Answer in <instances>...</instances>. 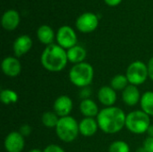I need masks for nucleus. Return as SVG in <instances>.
Instances as JSON below:
<instances>
[{
  "mask_svg": "<svg viewBox=\"0 0 153 152\" xmlns=\"http://www.w3.org/2000/svg\"><path fill=\"white\" fill-rule=\"evenodd\" d=\"M96 119L99 128L103 133L114 134L126 126V115L117 107H107L100 111Z\"/></svg>",
  "mask_w": 153,
  "mask_h": 152,
  "instance_id": "obj_1",
  "label": "nucleus"
},
{
  "mask_svg": "<svg viewBox=\"0 0 153 152\" xmlns=\"http://www.w3.org/2000/svg\"><path fill=\"white\" fill-rule=\"evenodd\" d=\"M42 66L52 73L62 71L68 63L67 53L57 44H51L46 47L40 56Z\"/></svg>",
  "mask_w": 153,
  "mask_h": 152,
  "instance_id": "obj_2",
  "label": "nucleus"
},
{
  "mask_svg": "<svg viewBox=\"0 0 153 152\" xmlns=\"http://www.w3.org/2000/svg\"><path fill=\"white\" fill-rule=\"evenodd\" d=\"M94 69L89 63L82 62L74 65L69 71V80L76 87L86 88L93 81Z\"/></svg>",
  "mask_w": 153,
  "mask_h": 152,
  "instance_id": "obj_3",
  "label": "nucleus"
},
{
  "mask_svg": "<svg viewBox=\"0 0 153 152\" xmlns=\"http://www.w3.org/2000/svg\"><path fill=\"white\" fill-rule=\"evenodd\" d=\"M56 129L57 137L64 142H72L78 137L79 123L71 116L60 117Z\"/></svg>",
  "mask_w": 153,
  "mask_h": 152,
  "instance_id": "obj_4",
  "label": "nucleus"
},
{
  "mask_svg": "<svg viewBox=\"0 0 153 152\" xmlns=\"http://www.w3.org/2000/svg\"><path fill=\"white\" fill-rule=\"evenodd\" d=\"M151 125V118L143 110H134L126 115V127L134 134H143L147 133Z\"/></svg>",
  "mask_w": 153,
  "mask_h": 152,
  "instance_id": "obj_5",
  "label": "nucleus"
},
{
  "mask_svg": "<svg viewBox=\"0 0 153 152\" xmlns=\"http://www.w3.org/2000/svg\"><path fill=\"white\" fill-rule=\"evenodd\" d=\"M126 75L130 84L134 86L142 85L149 77L147 65L139 60L134 61L128 65Z\"/></svg>",
  "mask_w": 153,
  "mask_h": 152,
  "instance_id": "obj_6",
  "label": "nucleus"
},
{
  "mask_svg": "<svg viewBox=\"0 0 153 152\" xmlns=\"http://www.w3.org/2000/svg\"><path fill=\"white\" fill-rule=\"evenodd\" d=\"M57 45L65 49H69L77 45V36L74 29L70 26L65 25L58 29L56 33Z\"/></svg>",
  "mask_w": 153,
  "mask_h": 152,
  "instance_id": "obj_7",
  "label": "nucleus"
},
{
  "mask_svg": "<svg viewBox=\"0 0 153 152\" xmlns=\"http://www.w3.org/2000/svg\"><path fill=\"white\" fill-rule=\"evenodd\" d=\"M75 25L81 32L90 33L97 29L99 25V18L95 13L87 12L77 18Z\"/></svg>",
  "mask_w": 153,
  "mask_h": 152,
  "instance_id": "obj_8",
  "label": "nucleus"
},
{
  "mask_svg": "<svg viewBox=\"0 0 153 152\" xmlns=\"http://www.w3.org/2000/svg\"><path fill=\"white\" fill-rule=\"evenodd\" d=\"M4 146L6 152H22L25 146L24 137L20 132H11L4 139Z\"/></svg>",
  "mask_w": 153,
  "mask_h": 152,
  "instance_id": "obj_9",
  "label": "nucleus"
},
{
  "mask_svg": "<svg viewBox=\"0 0 153 152\" xmlns=\"http://www.w3.org/2000/svg\"><path fill=\"white\" fill-rule=\"evenodd\" d=\"M53 109L59 117L68 116L73 110V101L71 98L66 95L59 96L54 101Z\"/></svg>",
  "mask_w": 153,
  "mask_h": 152,
  "instance_id": "obj_10",
  "label": "nucleus"
},
{
  "mask_svg": "<svg viewBox=\"0 0 153 152\" xmlns=\"http://www.w3.org/2000/svg\"><path fill=\"white\" fill-rule=\"evenodd\" d=\"M2 71L8 77H16L22 72V65L17 57L7 56L2 61Z\"/></svg>",
  "mask_w": 153,
  "mask_h": 152,
  "instance_id": "obj_11",
  "label": "nucleus"
},
{
  "mask_svg": "<svg viewBox=\"0 0 153 152\" xmlns=\"http://www.w3.org/2000/svg\"><path fill=\"white\" fill-rule=\"evenodd\" d=\"M32 47V40L28 35H21L14 40L13 50L16 57H21L27 54Z\"/></svg>",
  "mask_w": 153,
  "mask_h": 152,
  "instance_id": "obj_12",
  "label": "nucleus"
},
{
  "mask_svg": "<svg viewBox=\"0 0 153 152\" xmlns=\"http://www.w3.org/2000/svg\"><path fill=\"white\" fill-rule=\"evenodd\" d=\"M117 99V92L111 86H102L98 91V99L106 108L113 107Z\"/></svg>",
  "mask_w": 153,
  "mask_h": 152,
  "instance_id": "obj_13",
  "label": "nucleus"
},
{
  "mask_svg": "<svg viewBox=\"0 0 153 152\" xmlns=\"http://www.w3.org/2000/svg\"><path fill=\"white\" fill-rule=\"evenodd\" d=\"M141 93L137 86L129 84L122 92V99L126 105L134 107L137 105L141 100Z\"/></svg>",
  "mask_w": 153,
  "mask_h": 152,
  "instance_id": "obj_14",
  "label": "nucleus"
},
{
  "mask_svg": "<svg viewBox=\"0 0 153 152\" xmlns=\"http://www.w3.org/2000/svg\"><path fill=\"white\" fill-rule=\"evenodd\" d=\"M2 26L6 30H15L20 23V15L16 10L10 9L4 13L1 19Z\"/></svg>",
  "mask_w": 153,
  "mask_h": 152,
  "instance_id": "obj_15",
  "label": "nucleus"
},
{
  "mask_svg": "<svg viewBox=\"0 0 153 152\" xmlns=\"http://www.w3.org/2000/svg\"><path fill=\"white\" fill-rule=\"evenodd\" d=\"M99 125L97 119L92 117H84L79 123L80 133L84 137L93 136L99 130Z\"/></svg>",
  "mask_w": 153,
  "mask_h": 152,
  "instance_id": "obj_16",
  "label": "nucleus"
},
{
  "mask_svg": "<svg viewBox=\"0 0 153 152\" xmlns=\"http://www.w3.org/2000/svg\"><path fill=\"white\" fill-rule=\"evenodd\" d=\"M80 111L84 117H97L100 111L99 107L95 101L91 99H82L80 103Z\"/></svg>",
  "mask_w": 153,
  "mask_h": 152,
  "instance_id": "obj_17",
  "label": "nucleus"
},
{
  "mask_svg": "<svg viewBox=\"0 0 153 152\" xmlns=\"http://www.w3.org/2000/svg\"><path fill=\"white\" fill-rule=\"evenodd\" d=\"M66 53H67L68 62L73 63L74 65L84 62V59L86 58L87 56V52L85 48L79 45H75L74 47L67 49Z\"/></svg>",
  "mask_w": 153,
  "mask_h": 152,
  "instance_id": "obj_18",
  "label": "nucleus"
},
{
  "mask_svg": "<svg viewBox=\"0 0 153 152\" xmlns=\"http://www.w3.org/2000/svg\"><path fill=\"white\" fill-rule=\"evenodd\" d=\"M37 37L42 44L48 46V45L53 44L52 42L55 38V33L50 26L44 24V25L39 26V28L38 29Z\"/></svg>",
  "mask_w": 153,
  "mask_h": 152,
  "instance_id": "obj_19",
  "label": "nucleus"
},
{
  "mask_svg": "<svg viewBox=\"0 0 153 152\" xmlns=\"http://www.w3.org/2000/svg\"><path fill=\"white\" fill-rule=\"evenodd\" d=\"M140 105L144 113L150 116H153V91H146L143 94Z\"/></svg>",
  "mask_w": 153,
  "mask_h": 152,
  "instance_id": "obj_20",
  "label": "nucleus"
},
{
  "mask_svg": "<svg viewBox=\"0 0 153 152\" xmlns=\"http://www.w3.org/2000/svg\"><path fill=\"white\" fill-rule=\"evenodd\" d=\"M19 96L16 91L11 89H4L2 90L0 92V100L4 105H11L14 104L18 101Z\"/></svg>",
  "mask_w": 153,
  "mask_h": 152,
  "instance_id": "obj_21",
  "label": "nucleus"
},
{
  "mask_svg": "<svg viewBox=\"0 0 153 152\" xmlns=\"http://www.w3.org/2000/svg\"><path fill=\"white\" fill-rule=\"evenodd\" d=\"M128 79L125 74H117L115 75L110 81V86L117 91V90H124L129 85Z\"/></svg>",
  "mask_w": 153,
  "mask_h": 152,
  "instance_id": "obj_22",
  "label": "nucleus"
},
{
  "mask_svg": "<svg viewBox=\"0 0 153 152\" xmlns=\"http://www.w3.org/2000/svg\"><path fill=\"white\" fill-rule=\"evenodd\" d=\"M60 117L53 111L45 112L41 116V122L43 125L48 128H56Z\"/></svg>",
  "mask_w": 153,
  "mask_h": 152,
  "instance_id": "obj_23",
  "label": "nucleus"
},
{
  "mask_svg": "<svg viewBox=\"0 0 153 152\" xmlns=\"http://www.w3.org/2000/svg\"><path fill=\"white\" fill-rule=\"evenodd\" d=\"M108 152H130V147L124 141H116L109 145Z\"/></svg>",
  "mask_w": 153,
  "mask_h": 152,
  "instance_id": "obj_24",
  "label": "nucleus"
},
{
  "mask_svg": "<svg viewBox=\"0 0 153 152\" xmlns=\"http://www.w3.org/2000/svg\"><path fill=\"white\" fill-rule=\"evenodd\" d=\"M144 150L147 152H153V137H147L143 142Z\"/></svg>",
  "mask_w": 153,
  "mask_h": 152,
  "instance_id": "obj_25",
  "label": "nucleus"
},
{
  "mask_svg": "<svg viewBox=\"0 0 153 152\" xmlns=\"http://www.w3.org/2000/svg\"><path fill=\"white\" fill-rule=\"evenodd\" d=\"M44 152H65V150L62 148V147H60V146H58V145H56V144H49V145H48L45 149H44Z\"/></svg>",
  "mask_w": 153,
  "mask_h": 152,
  "instance_id": "obj_26",
  "label": "nucleus"
},
{
  "mask_svg": "<svg viewBox=\"0 0 153 152\" xmlns=\"http://www.w3.org/2000/svg\"><path fill=\"white\" fill-rule=\"evenodd\" d=\"M19 132H20V133H21L23 137H27V136H29V135L30 134V133H31V127H30L29 125H27V124L22 125L20 127Z\"/></svg>",
  "mask_w": 153,
  "mask_h": 152,
  "instance_id": "obj_27",
  "label": "nucleus"
},
{
  "mask_svg": "<svg viewBox=\"0 0 153 152\" xmlns=\"http://www.w3.org/2000/svg\"><path fill=\"white\" fill-rule=\"evenodd\" d=\"M148 67V73H149V78L153 81V56L149 60L147 64Z\"/></svg>",
  "mask_w": 153,
  "mask_h": 152,
  "instance_id": "obj_28",
  "label": "nucleus"
},
{
  "mask_svg": "<svg viewBox=\"0 0 153 152\" xmlns=\"http://www.w3.org/2000/svg\"><path fill=\"white\" fill-rule=\"evenodd\" d=\"M104 1L109 6H117L122 2V0H104Z\"/></svg>",
  "mask_w": 153,
  "mask_h": 152,
  "instance_id": "obj_29",
  "label": "nucleus"
},
{
  "mask_svg": "<svg viewBox=\"0 0 153 152\" xmlns=\"http://www.w3.org/2000/svg\"><path fill=\"white\" fill-rule=\"evenodd\" d=\"M91 94V90H89L88 87L86 88H82V98H83V99H89L88 97L90 96Z\"/></svg>",
  "mask_w": 153,
  "mask_h": 152,
  "instance_id": "obj_30",
  "label": "nucleus"
},
{
  "mask_svg": "<svg viewBox=\"0 0 153 152\" xmlns=\"http://www.w3.org/2000/svg\"><path fill=\"white\" fill-rule=\"evenodd\" d=\"M147 134L149 137H153V125H151L148 131H147Z\"/></svg>",
  "mask_w": 153,
  "mask_h": 152,
  "instance_id": "obj_31",
  "label": "nucleus"
},
{
  "mask_svg": "<svg viewBox=\"0 0 153 152\" xmlns=\"http://www.w3.org/2000/svg\"><path fill=\"white\" fill-rule=\"evenodd\" d=\"M29 152H44L43 151H41V150H39V149H32V150H30Z\"/></svg>",
  "mask_w": 153,
  "mask_h": 152,
  "instance_id": "obj_32",
  "label": "nucleus"
},
{
  "mask_svg": "<svg viewBox=\"0 0 153 152\" xmlns=\"http://www.w3.org/2000/svg\"><path fill=\"white\" fill-rule=\"evenodd\" d=\"M138 152H147V151L144 150V148H143V147H142V148H140V149L138 150Z\"/></svg>",
  "mask_w": 153,
  "mask_h": 152,
  "instance_id": "obj_33",
  "label": "nucleus"
}]
</instances>
